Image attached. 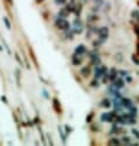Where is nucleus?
<instances>
[{"instance_id":"c85d7f7f","label":"nucleus","mask_w":139,"mask_h":146,"mask_svg":"<svg viewBox=\"0 0 139 146\" xmlns=\"http://www.w3.org/2000/svg\"><path fill=\"white\" fill-rule=\"evenodd\" d=\"M92 115H94L92 113H91V114H89V117L86 118V121H90V120H91V119H92Z\"/></svg>"},{"instance_id":"4468645a","label":"nucleus","mask_w":139,"mask_h":146,"mask_svg":"<svg viewBox=\"0 0 139 146\" xmlns=\"http://www.w3.org/2000/svg\"><path fill=\"white\" fill-rule=\"evenodd\" d=\"M69 14H70V11L68 10V7H63V9H60L58 16H59V17H64V19H65Z\"/></svg>"},{"instance_id":"bb28decb","label":"nucleus","mask_w":139,"mask_h":146,"mask_svg":"<svg viewBox=\"0 0 139 146\" xmlns=\"http://www.w3.org/2000/svg\"><path fill=\"white\" fill-rule=\"evenodd\" d=\"M132 133L134 134V135H136V137H139V131H137L136 129H133V130H132Z\"/></svg>"},{"instance_id":"9b49d317","label":"nucleus","mask_w":139,"mask_h":146,"mask_svg":"<svg viewBox=\"0 0 139 146\" xmlns=\"http://www.w3.org/2000/svg\"><path fill=\"white\" fill-rule=\"evenodd\" d=\"M74 53L80 54V55H84L85 53H86V47H85L84 44H80V46H78V47L75 48V52H74Z\"/></svg>"},{"instance_id":"7c9ffc66","label":"nucleus","mask_w":139,"mask_h":146,"mask_svg":"<svg viewBox=\"0 0 139 146\" xmlns=\"http://www.w3.org/2000/svg\"><path fill=\"white\" fill-rule=\"evenodd\" d=\"M137 52H138V53H139V42L137 43Z\"/></svg>"},{"instance_id":"6ab92c4d","label":"nucleus","mask_w":139,"mask_h":146,"mask_svg":"<svg viewBox=\"0 0 139 146\" xmlns=\"http://www.w3.org/2000/svg\"><path fill=\"white\" fill-rule=\"evenodd\" d=\"M122 141V144H126V145H129V144H132V140H130V137L128 136H124V137H122L121 139Z\"/></svg>"},{"instance_id":"6e6552de","label":"nucleus","mask_w":139,"mask_h":146,"mask_svg":"<svg viewBox=\"0 0 139 146\" xmlns=\"http://www.w3.org/2000/svg\"><path fill=\"white\" fill-rule=\"evenodd\" d=\"M112 82H113L114 86H116V87L118 88V90H120V88H122V87H124V81L122 80L121 76H117V78L114 79V80L112 81Z\"/></svg>"},{"instance_id":"f03ea898","label":"nucleus","mask_w":139,"mask_h":146,"mask_svg":"<svg viewBox=\"0 0 139 146\" xmlns=\"http://www.w3.org/2000/svg\"><path fill=\"white\" fill-rule=\"evenodd\" d=\"M72 30L74 31V33H78V35H80L81 32L84 31V23L81 22L80 19L74 20V22H73V25H72Z\"/></svg>"},{"instance_id":"7ed1b4c3","label":"nucleus","mask_w":139,"mask_h":146,"mask_svg":"<svg viewBox=\"0 0 139 146\" xmlns=\"http://www.w3.org/2000/svg\"><path fill=\"white\" fill-rule=\"evenodd\" d=\"M107 74V68H106L105 65H97L96 66V70H95V79L96 80H101L104 79V76Z\"/></svg>"},{"instance_id":"2eb2a0df","label":"nucleus","mask_w":139,"mask_h":146,"mask_svg":"<svg viewBox=\"0 0 139 146\" xmlns=\"http://www.w3.org/2000/svg\"><path fill=\"white\" fill-rule=\"evenodd\" d=\"M111 133H112V134H120V133H121V134H124L126 130H124V129H122V128H120V127H117V125H113Z\"/></svg>"},{"instance_id":"b1692460","label":"nucleus","mask_w":139,"mask_h":146,"mask_svg":"<svg viewBox=\"0 0 139 146\" xmlns=\"http://www.w3.org/2000/svg\"><path fill=\"white\" fill-rule=\"evenodd\" d=\"M16 80H17V85H20V71L16 70Z\"/></svg>"},{"instance_id":"1a4fd4ad","label":"nucleus","mask_w":139,"mask_h":146,"mask_svg":"<svg viewBox=\"0 0 139 146\" xmlns=\"http://www.w3.org/2000/svg\"><path fill=\"white\" fill-rule=\"evenodd\" d=\"M121 102H122V106H123V108L130 109L132 107H134L133 106V102L129 98H121Z\"/></svg>"},{"instance_id":"0eeeda50","label":"nucleus","mask_w":139,"mask_h":146,"mask_svg":"<svg viewBox=\"0 0 139 146\" xmlns=\"http://www.w3.org/2000/svg\"><path fill=\"white\" fill-rule=\"evenodd\" d=\"M72 63H73V65L79 66L80 64L83 63V55L74 53V54H73V56H72Z\"/></svg>"},{"instance_id":"4be33fe9","label":"nucleus","mask_w":139,"mask_h":146,"mask_svg":"<svg viewBox=\"0 0 139 146\" xmlns=\"http://www.w3.org/2000/svg\"><path fill=\"white\" fill-rule=\"evenodd\" d=\"M4 22H5V25L7 28H11V25H10V22H9V20H7V17H4Z\"/></svg>"},{"instance_id":"f8f14e48","label":"nucleus","mask_w":139,"mask_h":146,"mask_svg":"<svg viewBox=\"0 0 139 146\" xmlns=\"http://www.w3.org/2000/svg\"><path fill=\"white\" fill-rule=\"evenodd\" d=\"M53 108H54L55 113H58V114L62 113V108H60V104H59V102H58V100L57 98L53 100Z\"/></svg>"},{"instance_id":"f257e3e1","label":"nucleus","mask_w":139,"mask_h":146,"mask_svg":"<svg viewBox=\"0 0 139 146\" xmlns=\"http://www.w3.org/2000/svg\"><path fill=\"white\" fill-rule=\"evenodd\" d=\"M55 27L58 28V30L67 31V30L70 28V23H69L64 17H58V19L55 20Z\"/></svg>"},{"instance_id":"9d476101","label":"nucleus","mask_w":139,"mask_h":146,"mask_svg":"<svg viewBox=\"0 0 139 146\" xmlns=\"http://www.w3.org/2000/svg\"><path fill=\"white\" fill-rule=\"evenodd\" d=\"M90 71H91V68H90V65L83 66L80 69V74L83 75L84 78H88V76H90Z\"/></svg>"},{"instance_id":"412c9836","label":"nucleus","mask_w":139,"mask_h":146,"mask_svg":"<svg viewBox=\"0 0 139 146\" xmlns=\"http://www.w3.org/2000/svg\"><path fill=\"white\" fill-rule=\"evenodd\" d=\"M99 20V17H97L96 15H91V16H89V22H95Z\"/></svg>"},{"instance_id":"c756f323","label":"nucleus","mask_w":139,"mask_h":146,"mask_svg":"<svg viewBox=\"0 0 139 146\" xmlns=\"http://www.w3.org/2000/svg\"><path fill=\"white\" fill-rule=\"evenodd\" d=\"M133 60H134V63H136V64H138V65H139V60L136 58V55H133Z\"/></svg>"},{"instance_id":"cd10ccee","label":"nucleus","mask_w":139,"mask_h":146,"mask_svg":"<svg viewBox=\"0 0 139 146\" xmlns=\"http://www.w3.org/2000/svg\"><path fill=\"white\" fill-rule=\"evenodd\" d=\"M134 30H136V33H137L138 38H139V25H138V26H136V28H134Z\"/></svg>"},{"instance_id":"dca6fc26","label":"nucleus","mask_w":139,"mask_h":146,"mask_svg":"<svg viewBox=\"0 0 139 146\" xmlns=\"http://www.w3.org/2000/svg\"><path fill=\"white\" fill-rule=\"evenodd\" d=\"M100 106L104 107V108H110V107H111V101H110L108 98H104L100 102Z\"/></svg>"},{"instance_id":"f3484780","label":"nucleus","mask_w":139,"mask_h":146,"mask_svg":"<svg viewBox=\"0 0 139 146\" xmlns=\"http://www.w3.org/2000/svg\"><path fill=\"white\" fill-rule=\"evenodd\" d=\"M108 144H110V145H121L122 141H121L120 139H116V137H112V139H110Z\"/></svg>"},{"instance_id":"393cba45","label":"nucleus","mask_w":139,"mask_h":146,"mask_svg":"<svg viewBox=\"0 0 139 146\" xmlns=\"http://www.w3.org/2000/svg\"><path fill=\"white\" fill-rule=\"evenodd\" d=\"M132 16L134 19H138L139 20V14H138V11H133V14H132Z\"/></svg>"},{"instance_id":"5701e85b","label":"nucleus","mask_w":139,"mask_h":146,"mask_svg":"<svg viewBox=\"0 0 139 146\" xmlns=\"http://www.w3.org/2000/svg\"><path fill=\"white\" fill-rule=\"evenodd\" d=\"M55 3L58 4V5H64V4L67 3V0H55Z\"/></svg>"},{"instance_id":"ddd939ff","label":"nucleus","mask_w":139,"mask_h":146,"mask_svg":"<svg viewBox=\"0 0 139 146\" xmlns=\"http://www.w3.org/2000/svg\"><path fill=\"white\" fill-rule=\"evenodd\" d=\"M107 76H108V80L110 81H113L118 76V71L116 70V69H111V71L107 74Z\"/></svg>"},{"instance_id":"20e7f679","label":"nucleus","mask_w":139,"mask_h":146,"mask_svg":"<svg viewBox=\"0 0 139 146\" xmlns=\"http://www.w3.org/2000/svg\"><path fill=\"white\" fill-rule=\"evenodd\" d=\"M116 118H117V113H116V112L104 113V114L101 115V120H102V121H107V123H114Z\"/></svg>"},{"instance_id":"a878e982","label":"nucleus","mask_w":139,"mask_h":146,"mask_svg":"<svg viewBox=\"0 0 139 146\" xmlns=\"http://www.w3.org/2000/svg\"><path fill=\"white\" fill-rule=\"evenodd\" d=\"M97 85H99V84H97V80L95 79V80H94L92 82H91V86H92V87H97Z\"/></svg>"},{"instance_id":"39448f33","label":"nucleus","mask_w":139,"mask_h":146,"mask_svg":"<svg viewBox=\"0 0 139 146\" xmlns=\"http://www.w3.org/2000/svg\"><path fill=\"white\" fill-rule=\"evenodd\" d=\"M108 33H110V32H108V28L106 27V26L100 27V28H99V31H97V35H99V39L102 40V42H105V40L107 39Z\"/></svg>"},{"instance_id":"423d86ee","label":"nucleus","mask_w":139,"mask_h":146,"mask_svg":"<svg viewBox=\"0 0 139 146\" xmlns=\"http://www.w3.org/2000/svg\"><path fill=\"white\" fill-rule=\"evenodd\" d=\"M90 55V62H91V65H100L101 60H100V55L96 53V52H90L89 53Z\"/></svg>"},{"instance_id":"a211bd4d","label":"nucleus","mask_w":139,"mask_h":146,"mask_svg":"<svg viewBox=\"0 0 139 146\" xmlns=\"http://www.w3.org/2000/svg\"><path fill=\"white\" fill-rule=\"evenodd\" d=\"M65 36H67V38H68V39H73V36H74V31L69 28V30L65 31Z\"/></svg>"},{"instance_id":"aec40b11","label":"nucleus","mask_w":139,"mask_h":146,"mask_svg":"<svg viewBox=\"0 0 139 146\" xmlns=\"http://www.w3.org/2000/svg\"><path fill=\"white\" fill-rule=\"evenodd\" d=\"M58 131H59V134H60V136H62V140H63V143L65 144L67 143V136H65V134L63 133V130H62V128H58Z\"/></svg>"}]
</instances>
